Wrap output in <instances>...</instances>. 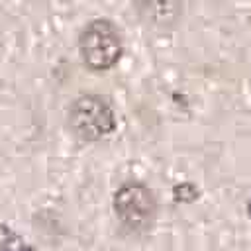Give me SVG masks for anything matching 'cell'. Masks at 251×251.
Instances as JSON below:
<instances>
[{
  "mask_svg": "<svg viewBox=\"0 0 251 251\" xmlns=\"http://www.w3.org/2000/svg\"><path fill=\"white\" fill-rule=\"evenodd\" d=\"M67 124L80 141H100L116 129V114L112 106L94 92L78 94L67 108Z\"/></svg>",
  "mask_w": 251,
  "mask_h": 251,
  "instance_id": "cell-1",
  "label": "cell"
},
{
  "mask_svg": "<svg viewBox=\"0 0 251 251\" xmlns=\"http://www.w3.org/2000/svg\"><path fill=\"white\" fill-rule=\"evenodd\" d=\"M0 251H33L12 227L0 224Z\"/></svg>",
  "mask_w": 251,
  "mask_h": 251,
  "instance_id": "cell-5",
  "label": "cell"
},
{
  "mask_svg": "<svg viewBox=\"0 0 251 251\" xmlns=\"http://www.w3.org/2000/svg\"><path fill=\"white\" fill-rule=\"evenodd\" d=\"M78 53L90 71L112 69L124 53L120 29L110 20H90L78 33Z\"/></svg>",
  "mask_w": 251,
  "mask_h": 251,
  "instance_id": "cell-2",
  "label": "cell"
},
{
  "mask_svg": "<svg viewBox=\"0 0 251 251\" xmlns=\"http://www.w3.org/2000/svg\"><path fill=\"white\" fill-rule=\"evenodd\" d=\"M114 212L126 229L143 233L155 222L157 198L145 182L126 180L114 192Z\"/></svg>",
  "mask_w": 251,
  "mask_h": 251,
  "instance_id": "cell-3",
  "label": "cell"
},
{
  "mask_svg": "<svg viewBox=\"0 0 251 251\" xmlns=\"http://www.w3.org/2000/svg\"><path fill=\"white\" fill-rule=\"evenodd\" d=\"M135 16L157 31H171L182 20V0H131Z\"/></svg>",
  "mask_w": 251,
  "mask_h": 251,
  "instance_id": "cell-4",
  "label": "cell"
},
{
  "mask_svg": "<svg viewBox=\"0 0 251 251\" xmlns=\"http://www.w3.org/2000/svg\"><path fill=\"white\" fill-rule=\"evenodd\" d=\"M247 212H249V216H251V200H249V206H247Z\"/></svg>",
  "mask_w": 251,
  "mask_h": 251,
  "instance_id": "cell-6",
  "label": "cell"
}]
</instances>
